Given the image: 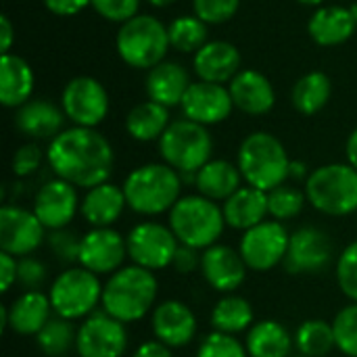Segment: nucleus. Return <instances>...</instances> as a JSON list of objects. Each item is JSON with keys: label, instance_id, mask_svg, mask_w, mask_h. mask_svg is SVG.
<instances>
[{"label": "nucleus", "instance_id": "58836bf2", "mask_svg": "<svg viewBox=\"0 0 357 357\" xmlns=\"http://www.w3.org/2000/svg\"><path fill=\"white\" fill-rule=\"evenodd\" d=\"M337 349L347 357H357V303L345 305L333 320Z\"/></svg>", "mask_w": 357, "mask_h": 357}, {"label": "nucleus", "instance_id": "a878e982", "mask_svg": "<svg viewBox=\"0 0 357 357\" xmlns=\"http://www.w3.org/2000/svg\"><path fill=\"white\" fill-rule=\"evenodd\" d=\"M65 113L59 105L46 100V98H31L23 107L17 109L15 123L21 134L33 140H44V138H54L59 136L65 128Z\"/></svg>", "mask_w": 357, "mask_h": 357}, {"label": "nucleus", "instance_id": "c85d7f7f", "mask_svg": "<svg viewBox=\"0 0 357 357\" xmlns=\"http://www.w3.org/2000/svg\"><path fill=\"white\" fill-rule=\"evenodd\" d=\"M36 75L31 65L19 54L6 52L0 59V102L8 109H19L31 100Z\"/></svg>", "mask_w": 357, "mask_h": 357}, {"label": "nucleus", "instance_id": "a19ab883", "mask_svg": "<svg viewBox=\"0 0 357 357\" xmlns=\"http://www.w3.org/2000/svg\"><path fill=\"white\" fill-rule=\"evenodd\" d=\"M337 284L343 291V295L357 303V241L347 245L343 253L337 259Z\"/></svg>", "mask_w": 357, "mask_h": 357}, {"label": "nucleus", "instance_id": "4468645a", "mask_svg": "<svg viewBox=\"0 0 357 357\" xmlns=\"http://www.w3.org/2000/svg\"><path fill=\"white\" fill-rule=\"evenodd\" d=\"M333 255V241L324 230L316 226H301L291 232L289 251L282 266L293 276H314L331 266Z\"/></svg>", "mask_w": 357, "mask_h": 357}, {"label": "nucleus", "instance_id": "1a4fd4ad", "mask_svg": "<svg viewBox=\"0 0 357 357\" xmlns=\"http://www.w3.org/2000/svg\"><path fill=\"white\" fill-rule=\"evenodd\" d=\"M48 297L54 316L71 322L84 320L94 314L98 303L102 301L100 276L82 266L67 268L52 280Z\"/></svg>", "mask_w": 357, "mask_h": 357}, {"label": "nucleus", "instance_id": "393cba45", "mask_svg": "<svg viewBox=\"0 0 357 357\" xmlns=\"http://www.w3.org/2000/svg\"><path fill=\"white\" fill-rule=\"evenodd\" d=\"M357 29V19L347 6H320L312 13L307 21V33L318 46H339L345 44Z\"/></svg>", "mask_w": 357, "mask_h": 357}, {"label": "nucleus", "instance_id": "9d476101", "mask_svg": "<svg viewBox=\"0 0 357 357\" xmlns=\"http://www.w3.org/2000/svg\"><path fill=\"white\" fill-rule=\"evenodd\" d=\"M126 241H128V257L132 259V264L151 272L165 270L167 266H172L174 255L180 247L169 226L151 220L136 224L128 232Z\"/></svg>", "mask_w": 357, "mask_h": 357}, {"label": "nucleus", "instance_id": "6e6552de", "mask_svg": "<svg viewBox=\"0 0 357 357\" xmlns=\"http://www.w3.org/2000/svg\"><path fill=\"white\" fill-rule=\"evenodd\" d=\"M159 155L163 163L178 174H197L213 155V138L207 126L190 119H176L159 138Z\"/></svg>", "mask_w": 357, "mask_h": 357}, {"label": "nucleus", "instance_id": "2eb2a0df", "mask_svg": "<svg viewBox=\"0 0 357 357\" xmlns=\"http://www.w3.org/2000/svg\"><path fill=\"white\" fill-rule=\"evenodd\" d=\"M48 230L33 209L2 205L0 209V251L15 257H27L46 241Z\"/></svg>", "mask_w": 357, "mask_h": 357}, {"label": "nucleus", "instance_id": "c03bdc74", "mask_svg": "<svg viewBox=\"0 0 357 357\" xmlns=\"http://www.w3.org/2000/svg\"><path fill=\"white\" fill-rule=\"evenodd\" d=\"M90 6L111 23H126L138 15L140 0H90Z\"/></svg>", "mask_w": 357, "mask_h": 357}, {"label": "nucleus", "instance_id": "37998d69", "mask_svg": "<svg viewBox=\"0 0 357 357\" xmlns=\"http://www.w3.org/2000/svg\"><path fill=\"white\" fill-rule=\"evenodd\" d=\"M241 6V0H192V15L207 25L230 21Z\"/></svg>", "mask_w": 357, "mask_h": 357}, {"label": "nucleus", "instance_id": "79ce46f5", "mask_svg": "<svg viewBox=\"0 0 357 357\" xmlns=\"http://www.w3.org/2000/svg\"><path fill=\"white\" fill-rule=\"evenodd\" d=\"M46 245L61 264H77L79 261L82 236H77L73 230H69V228L50 230L46 236Z\"/></svg>", "mask_w": 357, "mask_h": 357}, {"label": "nucleus", "instance_id": "a18cd8bd", "mask_svg": "<svg viewBox=\"0 0 357 357\" xmlns=\"http://www.w3.org/2000/svg\"><path fill=\"white\" fill-rule=\"evenodd\" d=\"M42 159H44V153L42 149L36 144V142H27L23 146H19L13 155V161H10V169L17 178H27L31 174H36L42 165Z\"/></svg>", "mask_w": 357, "mask_h": 357}, {"label": "nucleus", "instance_id": "ea45409f", "mask_svg": "<svg viewBox=\"0 0 357 357\" xmlns=\"http://www.w3.org/2000/svg\"><path fill=\"white\" fill-rule=\"evenodd\" d=\"M197 357H249V354L245 343H241L236 337L211 331L207 337H203Z\"/></svg>", "mask_w": 357, "mask_h": 357}, {"label": "nucleus", "instance_id": "0eeeda50", "mask_svg": "<svg viewBox=\"0 0 357 357\" xmlns=\"http://www.w3.org/2000/svg\"><path fill=\"white\" fill-rule=\"evenodd\" d=\"M115 46L126 65L146 71L163 63L172 48L167 27L153 15H136L121 23Z\"/></svg>", "mask_w": 357, "mask_h": 357}, {"label": "nucleus", "instance_id": "dca6fc26", "mask_svg": "<svg viewBox=\"0 0 357 357\" xmlns=\"http://www.w3.org/2000/svg\"><path fill=\"white\" fill-rule=\"evenodd\" d=\"M128 257V241L115 228H90L82 236L77 266L90 270L96 276H111Z\"/></svg>", "mask_w": 357, "mask_h": 357}, {"label": "nucleus", "instance_id": "7ed1b4c3", "mask_svg": "<svg viewBox=\"0 0 357 357\" xmlns=\"http://www.w3.org/2000/svg\"><path fill=\"white\" fill-rule=\"evenodd\" d=\"M182 176L167 163H144L123 180L128 207L138 215L169 213L182 197Z\"/></svg>", "mask_w": 357, "mask_h": 357}, {"label": "nucleus", "instance_id": "09e8293b", "mask_svg": "<svg viewBox=\"0 0 357 357\" xmlns=\"http://www.w3.org/2000/svg\"><path fill=\"white\" fill-rule=\"evenodd\" d=\"M17 272H19V259L10 253L0 251V289L2 293H8L13 284H17Z\"/></svg>", "mask_w": 357, "mask_h": 357}, {"label": "nucleus", "instance_id": "f03ea898", "mask_svg": "<svg viewBox=\"0 0 357 357\" xmlns=\"http://www.w3.org/2000/svg\"><path fill=\"white\" fill-rule=\"evenodd\" d=\"M159 282L151 270L140 266H123L102 284V312L123 324L142 320L155 310Z\"/></svg>", "mask_w": 357, "mask_h": 357}, {"label": "nucleus", "instance_id": "6e6d98bb", "mask_svg": "<svg viewBox=\"0 0 357 357\" xmlns=\"http://www.w3.org/2000/svg\"><path fill=\"white\" fill-rule=\"evenodd\" d=\"M151 6H155V8H167V6H172L176 0H146Z\"/></svg>", "mask_w": 357, "mask_h": 357}, {"label": "nucleus", "instance_id": "cd10ccee", "mask_svg": "<svg viewBox=\"0 0 357 357\" xmlns=\"http://www.w3.org/2000/svg\"><path fill=\"white\" fill-rule=\"evenodd\" d=\"M226 226L232 230L247 232L253 226L268 220V192L253 188V186H241L230 199L222 203Z\"/></svg>", "mask_w": 357, "mask_h": 357}, {"label": "nucleus", "instance_id": "aec40b11", "mask_svg": "<svg viewBox=\"0 0 357 357\" xmlns=\"http://www.w3.org/2000/svg\"><path fill=\"white\" fill-rule=\"evenodd\" d=\"M247 272L249 268L241 253L228 245L215 243L203 251L201 274L205 282L222 295H230L236 289H241L247 278Z\"/></svg>", "mask_w": 357, "mask_h": 357}, {"label": "nucleus", "instance_id": "412c9836", "mask_svg": "<svg viewBox=\"0 0 357 357\" xmlns=\"http://www.w3.org/2000/svg\"><path fill=\"white\" fill-rule=\"evenodd\" d=\"M2 328L21 337H38L52 318L50 297L42 291H25L10 305H2Z\"/></svg>", "mask_w": 357, "mask_h": 357}, {"label": "nucleus", "instance_id": "13d9d810", "mask_svg": "<svg viewBox=\"0 0 357 357\" xmlns=\"http://www.w3.org/2000/svg\"><path fill=\"white\" fill-rule=\"evenodd\" d=\"M351 10H354V15H356V19H357V4H354V6H351Z\"/></svg>", "mask_w": 357, "mask_h": 357}, {"label": "nucleus", "instance_id": "3c124183", "mask_svg": "<svg viewBox=\"0 0 357 357\" xmlns=\"http://www.w3.org/2000/svg\"><path fill=\"white\" fill-rule=\"evenodd\" d=\"M132 357H174L172 356V349L167 347V345H163L161 341H144V343H140L136 349H134V354Z\"/></svg>", "mask_w": 357, "mask_h": 357}, {"label": "nucleus", "instance_id": "f257e3e1", "mask_svg": "<svg viewBox=\"0 0 357 357\" xmlns=\"http://www.w3.org/2000/svg\"><path fill=\"white\" fill-rule=\"evenodd\" d=\"M46 161L54 178L77 188H94L109 182L115 165L111 142L96 128H65L46 149Z\"/></svg>", "mask_w": 357, "mask_h": 357}, {"label": "nucleus", "instance_id": "bf43d9fd", "mask_svg": "<svg viewBox=\"0 0 357 357\" xmlns=\"http://www.w3.org/2000/svg\"><path fill=\"white\" fill-rule=\"evenodd\" d=\"M291 357H307V356H301V354H299V356H291Z\"/></svg>", "mask_w": 357, "mask_h": 357}, {"label": "nucleus", "instance_id": "20e7f679", "mask_svg": "<svg viewBox=\"0 0 357 357\" xmlns=\"http://www.w3.org/2000/svg\"><path fill=\"white\" fill-rule=\"evenodd\" d=\"M236 165L249 186L270 192L287 184L291 159L284 144L274 134L253 132L241 142Z\"/></svg>", "mask_w": 357, "mask_h": 357}, {"label": "nucleus", "instance_id": "de8ad7c7", "mask_svg": "<svg viewBox=\"0 0 357 357\" xmlns=\"http://www.w3.org/2000/svg\"><path fill=\"white\" fill-rule=\"evenodd\" d=\"M201 257L203 253L195 247H188V245H180L176 255H174V261H172V268L178 272V274H195L197 270H201Z\"/></svg>", "mask_w": 357, "mask_h": 357}, {"label": "nucleus", "instance_id": "5fc2aeb1", "mask_svg": "<svg viewBox=\"0 0 357 357\" xmlns=\"http://www.w3.org/2000/svg\"><path fill=\"white\" fill-rule=\"evenodd\" d=\"M312 172H307V165L301 163V161H291V167H289V178L291 180H307Z\"/></svg>", "mask_w": 357, "mask_h": 357}, {"label": "nucleus", "instance_id": "e433bc0d", "mask_svg": "<svg viewBox=\"0 0 357 357\" xmlns=\"http://www.w3.org/2000/svg\"><path fill=\"white\" fill-rule=\"evenodd\" d=\"M75 341H77V328L73 326L71 320L59 316L50 318V322L36 337L40 351L46 357L67 356L71 349H75Z\"/></svg>", "mask_w": 357, "mask_h": 357}, {"label": "nucleus", "instance_id": "a211bd4d", "mask_svg": "<svg viewBox=\"0 0 357 357\" xmlns=\"http://www.w3.org/2000/svg\"><path fill=\"white\" fill-rule=\"evenodd\" d=\"M180 109L184 117L190 121H197L201 126H215L232 115L234 102L228 86L199 79L192 82L186 90Z\"/></svg>", "mask_w": 357, "mask_h": 357}, {"label": "nucleus", "instance_id": "f704fd0d", "mask_svg": "<svg viewBox=\"0 0 357 357\" xmlns=\"http://www.w3.org/2000/svg\"><path fill=\"white\" fill-rule=\"evenodd\" d=\"M337 347L333 322L326 320H305L295 331V349L301 356L326 357Z\"/></svg>", "mask_w": 357, "mask_h": 357}, {"label": "nucleus", "instance_id": "72a5a7b5", "mask_svg": "<svg viewBox=\"0 0 357 357\" xmlns=\"http://www.w3.org/2000/svg\"><path fill=\"white\" fill-rule=\"evenodd\" d=\"M333 96V82L324 71H310L301 75L291 92V100L297 113L316 115L320 113Z\"/></svg>", "mask_w": 357, "mask_h": 357}, {"label": "nucleus", "instance_id": "8fccbe9b", "mask_svg": "<svg viewBox=\"0 0 357 357\" xmlns=\"http://www.w3.org/2000/svg\"><path fill=\"white\" fill-rule=\"evenodd\" d=\"M44 6L59 17H73L90 6V0H44Z\"/></svg>", "mask_w": 357, "mask_h": 357}, {"label": "nucleus", "instance_id": "bb28decb", "mask_svg": "<svg viewBox=\"0 0 357 357\" xmlns=\"http://www.w3.org/2000/svg\"><path fill=\"white\" fill-rule=\"evenodd\" d=\"M190 73L176 61H163L146 73V96L163 107H178L190 88Z\"/></svg>", "mask_w": 357, "mask_h": 357}, {"label": "nucleus", "instance_id": "4d7b16f0", "mask_svg": "<svg viewBox=\"0 0 357 357\" xmlns=\"http://www.w3.org/2000/svg\"><path fill=\"white\" fill-rule=\"evenodd\" d=\"M299 4H305V6H318V4H322L324 0H297Z\"/></svg>", "mask_w": 357, "mask_h": 357}, {"label": "nucleus", "instance_id": "49530a36", "mask_svg": "<svg viewBox=\"0 0 357 357\" xmlns=\"http://www.w3.org/2000/svg\"><path fill=\"white\" fill-rule=\"evenodd\" d=\"M46 266L27 255V257H21L19 259V272H17V282L25 289V291H40L42 284L46 282Z\"/></svg>", "mask_w": 357, "mask_h": 357}, {"label": "nucleus", "instance_id": "9b49d317", "mask_svg": "<svg viewBox=\"0 0 357 357\" xmlns=\"http://www.w3.org/2000/svg\"><path fill=\"white\" fill-rule=\"evenodd\" d=\"M291 232L282 222L266 220L251 230L243 232L238 253L245 259L247 268L253 272H268L280 266L289 251Z\"/></svg>", "mask_w": 357, "mask_h": 357}, {"label": "nucleus", "instance_id": "39448f33", "mask_svg": "<svg viewBox=\"0 0 357 357\" xmlns=\"http://www.w3.org/2000/svg\"><path fill=\"white\" fill-rule=\"evenodd\" d=\"M172 232L180 245L195 247L199 251L218 243L226 228L222 207L203 195H184L169 211Z\"/></svg>", "mask_w": 357, "mask_h": 357}, {"label": "nucleus", "instance_id": "6ab92c4d", "mask_svg": "<svg viewBox=\"0 0 357 357\" xmlns=\"http://www.w3.org/2000/svg\"><path fill=\"white\" fill-rule=\"evenodd\" d=\"M151 328L157 341L169 349L186 347L195 341L199 333V322L195 312L178 299H167L155 305L151 314Z\"/></svg>", "mask_w": 357, "mask_h": 357}, {"label": "nucleus", "instance_id": "864d4df0", "mask_svg": "<svg viewBox=\"0 0 357 357\" xmlns=\"http://www.w3.org/2000/svg\"><path fill=\"white\" fill-rule=\"evenodd\" d=\"M345 157H347V163L357 169V128L351 132V134H349V138H347V144H345Z\"/></svg>", "mask_w": 357, "mask_h": 357}, {"label": "nucleus", "instance_id": "423d86ee", "mask_svg": "<svg viewBox=\"0 0 357 357\" xmlns=\"http://www.w3.org/2000/svg\"><path fill=\"white\" fill-rule=\"evenodd\" d=\"M307 203L331 218L357 213V169L349 163H326L305 180Z\"/></svg>", "mask_w": 357, "mask_h": 357}, {"label": "nucleus", "instance_id": "b1692460", "mask_svg": "<svg viewBox=\"0 0 357 357\" xmlns=\"http://www.w3.org/2000/svg\"><path fill=\"white\" fill-rule=\"evenodd\" d=\"M126 207L128 201L123 186L102 182L86 190L79 205V213L90 228H113V224L123 215Z\"/></svg>", "mask_w": 357, "mask_h": 357}, {"label": "nucleus", "instance_id": "7c9ffc66", "mask_svg": "<svg viewBox=\"0 0 357 357\" xmlns=\"http://www.w3.org/2000/svg\"><path fill=\"white\" fill-rule=\"evenodd\" d=\"M245 347L249 357H291L295 347V337L276 320L255 322L247 331Z\"/></svg>", "mask_w": 357, "mask_h": 357}, {"label": "nucleus", "instance_id": "f8f14e48", "mask_svg": "<svg viewBox=\"0 0 357 357\" xmlns=\"http://www.w3.org/2000/svg\"><path fill=\"white\" fill-rule=\"evenodd\" d=\"M61 109L73 126L96 128L109 113V94L96 77L77 75L63 88Z\"/></svg>", "mask_w": 357, "mask_h": 357}, {"label": "nucleus", "instance_id": "603ef678", "mask_svg": "<svg viewBox=\"0 0 357 357\" xmlns=\"http://www.w3.org/2000/svg\"><path fill=\"white\" fill-rule=\"evenodd\" d=\"M13 42H15V27H13L10 19L6 15H2L0 17V46H2L0 50H2V54L10 52Z\"/></svg>", "mask_w": 357, "mask_h": 357}, {"label": "nucleus", "instance_id": "ddd939ff", "mask_svg": "<svg viewBox=\"0 0 357 357\" xmlns=\"http://www.w3.org/2000/svg\"><path fill=\"white\" fill-rule=\"evenodd\" d=\"M128 345L126 324L107 312H94L77 326L75 354L79 357H123Z\"/></svg>", "mask_w": 357, "mask_h": 357}, {"label": "nucleus", "instance_id": "4c0bfd02", "mask_svg": "<svg viewBox=\"0 0 357 357\" xmlns=\"http://www.w3.org/2000/svg\"><path fill=\"white\" fill-rule=\"evenodd\" d=\"M307 203L305 190H299L291 184H280L274 190L268 192V211L270 218L276 222H289L295 220Z\"/></svg>", "mask_w": 357, "mask_h": 357}, {"label": "nucleus", "instance_id": "c756f323", "mask_svg": "<svg viewBox=\"0 0 357 357\" xmlns=\"http://www.w3.org/2000/svg\"><path fill=\"white\" fill-rule=\"evenodd\" d=\"M195 186L199 195L224 203L243 186V174L238 165L228 159H211L197 172Z\"/></svg>", "mask_w": 357, "mask_h": 357}, {"label": "nucleus", "instance_id": "f3484780", "mask_svg": "<svg viewBox=\"0 0 357 357\" xmlns=\"http://www.w3.org/2000/svg\"><path fill=\"white\" fill-rule=\"evenodd\" d=\"M79 205L82 199L77 195V186L69 184L67 180L52 178L38 188L31 209L50 232L67 228L79 211Z\"/></svg>", "mask_w": 357, "mask_h": 357}, {"label": "nucleus", "instance_id": "4be33fe9", "mask_svg": "<svg viewBox=\"0 0 357 357\" xmlns=\"http://www.w3.org/2000/svg\"><path fill=\"white\" fill-rule=\"evenodd\" d=\"M243 56L232 42L226 40H211L207 42L195 56L192 69L201 82L213 84H230L243 69Z\"/></svg>", "mask_w": 357, "mask_h": 357}, {"label": "nucleus", "instance_id": "2f4dec72", "mask_svg": "<svg viewBox=\"0 0 357 357\" xmlns=\"http://www.w3.org/2000/svg\"><path fill=\"white\" fill-rule=\"evenodd\" d=\"M169 123V109L155 100H144L126 115V132L138 142L159 140Z\"/></svg>", "mask_w": 357, "mask_h": 357}, {"label": "nucleus", "instance_id": "c9c22d12", "mask_svg": "<svg viewBox=\"0 0 357 357\" xmlns=\"http://www.w3.org/2000/svg\"><path fill=\"white\" fill-rule=\"evenodd\" d=\"M167 33H169L172 48L184 54H197L209 42L207 23H203L195 15H184V17L174 19L167 25Z\"/></svg>", "mask_w": 357, "mask_h": 357}, {"label": "nucleus", "instance_id": "473e14b6", "mask_svg": "<svg viewBox=\"0 0 357 357\" xmlns=\"http://www.w3.org/2000/svg\"><path fill=\"white\" fill-rule=\"evenodd\" d=\"M209 324L215 333L236 337L238 333H245L255 324L253 322V307L241 295H234V293L222 295V299H218L213 310H211Z\"/></svg>", "mask_w": 357, "mask_h": 357}, {"label": "nucleus", "instance_id": "5701e85b", "mask_svg": "<svg viewBox=\"0 0 357 357\" xmlns=\"http://www.w3.org/2000/svg\"><path fill=\"white\" fill-rule=\"evenodd\" d=\"M234 109L245 115H266L276 105V90L272 82L255 69H243L228 84Z\"/></svg>", "mask_w": 357, "mask_h": 357}]
</instances>
